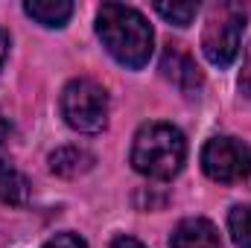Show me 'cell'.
<instances>
[{"label": "cell", "mask_w": 251, "mask_h": 248, "mask_svg": "<svg viewBox=\"0 0 251 248\" xmlns=\"http://www.w3.org/2000/svg\"><path fill=\"white\" fill-rule=\"evenodd\" d=\"M97 35L108 50V56L128 70H140L152 59L155 32L134 6L102 3L97 12Z\"/></svg>", "instance_id": "6da1fadb"}, {"label": "cell", "mask_w": 251, "mask_h": 248, "mask_svg": "<svg viewBox=\"0 0 251 248\" xmlns=\"http://www.w3.org/2000/svg\"><path fill=\"white\" fill-rule=\"evenodd\" d=\"M187 161V140L173 123H146L137 128L131 143V167L152 178L170 181L181 173Z\"/></svg>", "instance_id": "7a4b0ae2"}, {"label": "cell", "mask_w": 251, "mask_h": 248, "mask_svg": "<svg viewBox=\"0 0 251 248\" xmlns=\"http://www.w3.org/2000/svg\"><path fill=\"white\" fill-rule=\"evenodd\" d=\"M62 117L73 131L100 134L108 125V94L97 79H70L62 91Z\"/></svg>", "instance_id": "3957f363"}, {"label": "cell", "mask_w": 251, "mask_h": 248, "mask_svg": "<svg viewBox=\"0 0 251 248\" xmlns=\"http://www.w3.org/2000/svg\"><path fill=\"white\" fill-rule=\"evenodd\" d=\"M246 32V9L237 3H219L210 9L204 32H201V53L213 67H231L240 56Z\"/></svg>", "instance_id": "277c9868"}, {"label": "cell", "mask_w": 251, "mask_h": 248, "mask_svg": "<svg viewBox=\"0 0 251 248\" xmlns=\"http://www.w3.org/2000/svg\"><path fill=\"white\" fill-rule=\"evenodd\" d=\"M251 149L234 137H210L201 149V170L216 184H237L249 178Z\"/></svg>", "instance_id": "5b68a950"}, {"label": "cell", "mask_w": 251, "mask_h": 248, "mask_svg": "<svg viewBox=\"0 0 251 248\" xmlns=\"http://www.w3.org/2000/svg\"><path fill=\"white\" fill-rule=\"evenodd\" d=\"M161 76L167 82H173L187 97L199 94L201 85H204V76H201L196 59L190 56L181 44H167L164 47V53H161Z\"/></svg>", "instance_id": "8992f818"}, {"label": "cell", "mask_w": 251, "mask_h": 248, "mask_svg": "<svg viewBox=\"0 0 251 248\" xmlns=\"http://www.w3.org/2000/svg\"><path fill=\"white\" fill-rule=\"evenodd\" d=\"M170 248H222V237L210 219L190 216L176 225L170 237Z\"/></svg>", "instance_id": "52a82bcc"}, {"label": "cell", "mask_w": 251, "mask_h": 248, "mask_svg": "<svg viewBox=\"0 0 251 248\" xmlns=\"http://www.w3.org/2000/svg\"><path fill=\"white\" fill-rule=\"evenodd\" d=\"M24 12L47 29H62L73 15V3L70 0H26Z\"/></svg>", "instance_id": "ba28073f"}, {"label": "cell", "mask_w": 251, "mask_h": 248, "mask_svg": "<svg viewBox=\"0 0 251 248\" xmlns=\"http://www.w3.org/2000/svg\"><path fill=\"white\" fill-rule=\"evenodd\" d=\"M94 167V155L79 149V146H62L50 155V170L62 178H76V175H85L88 170Z\"/></svg>", "instance_id": "9c48e42d"}, {"label": "cell", "mask_w": 251, "mask_h": 248, "mask_svg": "<svg viewBox=\"0 0 251 248\" xmlns=\"http://www.w3.org/2000/svg\"><path fill=\"white\" fill-rule=\"evenodd\" d=\"M0 201L12 207H24L29 201V181L24 173H18L6 158H0Z\"/></svg>", "instance_id": "30bf717a"}, {"label": "cell", "mask_w": 251, "mask_h": 248, "mask_svg": "<svg viewBox=\"0 0 251 248\" xmlns=\"http://www.w3.org/2000/svg\"><path fill=\"white\" fill-rule=\"evenodd\" d=\"M228 231L237 248H251V204H237L228 213Z\"/></svg>", "instance_id": "8fae6325"}, {"label": "cell", "mask_w": 251, "mask_h": 248, "mask_svg": "<svg viewBox=\"0 0 251 248\" xmlns=\"http://www.w3.org/2000/svg\"><path fill=\"white\" fill-rule=\"evenodd\" d=\"M155 12H158L167 24L190 26L193 18L199 15V3H164V0H158V3H155Z\"/></svg>", "instance_id": "7c38bea8"}, {"label": "cell", "mask_w": 251, "mask_h": 248, "mask_svg": "<svg viewBox=\"0 0 251 248\" xmlns=\"http://www.w3.org/2000/svg\"><path fill=\"white\" fill-rule=\"evenodd\" d=\"M44 248H88V243L79 237V234H73V231H62V234H56V237H50Z\"/></svg>", "instance_id": "4fadbf2b"}, {"label": "cell", "mask_w": 251, "mask_h": 248, "mask_svg": "<svg viewBox=\"0 0 251 248\" xmlns=\"http://www.w3.org/2000/svg\"><path fill=\"white\" fill-rule=\"evenodd\" d=\"M240 94L251 99V44L246 47V56H243V70H240Z\"/></svg>", "instance_id": "5bb4252c"}, {"label": "cell", "mask_w": 251, "mask_h": 248, "mask_svg": "<svg viewBox=\"0 0 251 248\" xmlns=\"http://www.w3.org/2000/svg\"><path fill=\"white\" fill-rule=\"evenodd\" d=\"M108 248H146V246H143L140 240H134V237H117Z\"/></svg>", "instance_id": "9a60e30c"}, {"label": "cell", "mask_w": 251, "mask_h": 248, "mask_svg": "<svg viewBox=\"0 0 251 248\" xmlns=\"http://www.w3.org/2000/svg\"><path fill=\"white\" fill-rule=\"evenodd\" d=\"M6 56H9V32L0 26V67L6 64Z\"/></svg>", "instance_id": "2e32d148"}, {"label": "cell", "mask_w": 251, "mask_h": 248, "mask_svg": "<svg viewBox=\"0 0 251 248\" xmlns=\"http://www.w3.org/2000/svg\"><path fill=\"white\" fill-rule=\"evenodd\" d=\"M6 131H9V125H6V120H3V117H0V140L6 137Z\"/></svg>", "instance_id": "e0dca14e"}, {"label": "cell", "mask_w": 251, "mask_h": 248, "mask_svg": "<svg viewBox=\"0 0 251 248\" xmlns=\"http://www.w3.org/2000/svg\"><path fill=\"white\" fill-rule=\"evenodd\" d=\"M246 181H249V184H251V167H249V178H246Z\"/></svg>", "instance_id": "ac0fdd59"}]
</instances>
